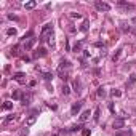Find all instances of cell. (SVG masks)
<instances>
[{"label":"cell","mask_w":136,"mask_h":136,"mask_svg":"<svg viewBox=\"0 0 136 136\" xmlns=\"http://www.w3.org/2000/svg\"><path fill=\"white\" fill-rule=\"evenodd\" d=\"M51 37H53V23H47L45 26H43L42 32H40L39 40L40 42H48Z\"/></svg>","instance_id":"1"},{"label":"cell","mask_w":136,"mask_h":136,"mask_svg":"<svg viewBox=\"0 0 136 136\" xmlns=\"http://www.w3.org/2000/svg\"><path fill=\"white\" fill-rule=\"evenodd\" d=\"M94 7H96V10H99V11H109V10H110V5L106 3V2H99V0L94 2Z\"/></svg>","instance_id":"2"},{"label":"cell","mask_w":136,"mask_h":136,"mask_svg":"<svg viewBox=\"0 0 136 136\" xmlns=\"http://www.w3.org/2000/svg\"><path fill=\"white\" fill-rule=\"evenodd\" d=\"M82 104H83L82 101H75L74 104H72V107H70V115H77L82 109Z\"/></svg>","instance_id":"3"},{"label":"cell","mask_w":136,"mask_h":136,"mask_svg":"<svg viewBox=\"0 0 136 136\" xmlns=\"http://www.w3.org/2000/svg\"><path fill=\"white\" fill-rule=\"evenodd\" d=\"M32 98H34V96H32L31 91L24 93L23 94V99H21V104H23V106H29V104H31V101H32Z\"/></svg>","instance_id":"4"},{"label":"cell","mask_w":136,"mask_h":136,"mask_svg":"<svg viewBox=\"0 0 136 136\" xmlns=\"http://www.w3.org/2000/svg\"><path fill=\"white\" fill-rule=\"evenodd\" d=\"M13 80L19 82V83H26V74L24 72H16V74H13Z\"/></svg>","instance_id":"5"},{"label":"cell","mask_w":136,"mask_h":136,"mask_svg":"<svg viewBox=\"0 0 136 136\" xmlns=\"http://www.w3.org/2000/svg\"><path fill=\"white\" fill-rule=\"evenodd\" d=\"M112 127H114V130H122V128H125V120H123V119H115V120H114V123H112Z\"/></svg>","instance_id":"6"},{"label":"cell","mask_w":136,"mask_h":136,"mask_svg":"<svg viewBox=\"0 0 136 136\" xmlns=\"http://www.w3.org/2000/svg\"><path fill=\"white\" fill-rule=\"evenodd\" d=\"M35 42H37V39H35V37L26 40V42H24V50H26V51H27V50H32V47L35 45Z\"/></svg>","instance_id":"7"},{"label":"cell","mask_w":136,"mask_h":136,"mask_svg":"<svg viewBox=\"0 0 136 136\" xmlns=\"http://www.w3.org/2000/svg\"><path fill=\"white\" fill-rule=\"evenodd\" d=\"M69 67H70V62L66 61V59H62L61 64L58 66V74H62V70H64V69H69Z\"/></svg>","instance_id":"8"},{"label":"cell","mask_w":136,"mask_h":136,"mask_svg":"<svg viewBox=\"0 0 136 136\" xmlns=\"http://www.w3.org/2000/svg\"><path fill=\"white\" fill-rule=\"evenodd\" d=\"M43 56H47V50H45V48H39V50L34 53V58H43Z\"/></svg>","instance_id":"9"},{"label":"cell","mask_w":136,"mask_h":136,"mask_svg":"<svg viewBox=\"0 0 136 136\" xmlns=\"http://www.w3.org/2000/svg\"><path fill=\"white\" fill-rule=\"evenodd\" d=\"M23 91H21V90H15V91H13V94H11V96H13V99H16V101H18V99H19V101H21V99H23Z\"/></svg>","instance_id":"10"},{"label":"cell","mask_w":136,"mask_h":136,"mask_svg":"<svg viewBox=\"0 0 136 136\" xmlns=\"http://www.w3.org/2000/svg\"><path fill=\"white\" fill-rule=\"evenodd\" d=\"M35 122H37V115H31V117H27V120H26V127H32Z\"/></svg>","instance_id":"11"},{"label":"cell","mask_w":136,"mask_h":136,"mask_svg":"<svg viewBox=\"0 0 136 136\" xmlns=\"http://www.w3.org/2000/svg\"><path fill=\"white\" fill-rule=\"evenodd\" d=\"M90 115H91V112H90V110H83V114L80 115V120H82V122L88 120V119H90Z\"/></svg>","instance_id":"12"},{"label":"cell","mask_w":136,"mask_h":136,"mask_svg":"<svg viewBox=\"0 0 136 136\" xmlns=\"http://www.w3.org/2000/svg\"><path fill=\"white\" fill-rule=\"evenodd\" d=\"M82 85H80V80H74V91H75V93H80V91H82Z\"/></svg>","instance_id":"13"},{"label":"cell","mask_w":136,"mask_h":136,"mask_svg":"<svg viewBox=\"0 0 136 136\" xmlns=\"http://www.w3.org/2000/svg\"><path fill=\"white\" fill-rule=\"evenodd\" d=\"M2 109H5V110H10V109H13V102H11V101H5L3 106H2Z\"/></svg>","instance_id":"14"},{"label":"cell","mask_w":136,"mask_h":136,"mask_svg":"<svg viewBox=\"0 0 136 136\" xmlns=\"http://www.w3.org/2000/svg\"><path fill=\"white\" fill-rule=\"evenodd\" d=\"M24 7H26V10H32L37 7V2H27V3H24Z\"/></svg>","instance_id":"15"},{"label":"cell","mask_w":136,"mask_h":136,"mask_svg":"<svg viewBox=\"0 0 136 136\" xmlns=\"http://www.w3.org/2000/svg\"><path fill=\"white\" fill-rule=\"evenodd\" d=\"M42 77H43V80L50 82L51 78H53V74H51V72H43V74H42Z\"/></svg>","instance_id":"16"},{"label":"cell","mask_w":136,"mask_h":136,"mask_svg":"<svg viewBox=\"0 0 136 136\" xmlns=\"http://www.w3.org/2000/svg\"><path fill=\"white\" fill-rule=\"evenodd\" d=\"M82 45H83V42H77V43L74 45V48H72V51H74V53L80 51V50H82Z\"/></svg>","instance_id":"17"},{"label":"cell","mask_w":136,"mask_h":136,"mask_svg":"<svg viewBox=\"0 0 136 136\" xmlns=\"http://www.w3.org/2000/svg\"><path fill=\"white\" fill-rule=\"evenodd\" d=\"M18 119V115H15V114H10V115L5 119V123H10V122H13V120H16Z\"/></svg>","instance_id":"18"},{"label":"cell","mask_w":136,"mask_h":136,"mask_svg":"<svg viewBox=\"0 0 136 136\" xmlns=\"http://www.w3.org/2000/svg\"><path fill=\"white\" fill-rule=\"evenodd\" d=\"M11 54H13V56H18V54H19V45L11 47Z\"/></svg>","instance_id":"19"},{"label":"cell","mask_w":136,"mask_h":136,"mask_svg":"<svg viewBox=\"0 0 136 136\" xmlns=\"http://www.w3.org/2000/svg\"><path fill=\"white\" fill-rule=\"evenodd\" d=\"M69 93H70V86H69V85H62V94H64V96H67Z\"/></svg>","instance_id":"20"},{"label":"cell","mask_w":136,"mask_h":136,"mask_svg":"<svg viewBox=\"0 0 136 136\" xmlns=\"http://www.w3.org/2000/svg\"><path fill=\"white\" fill-rule=\"evenodd\" d=\"M99 112H101V109H99V107H96V110H94V115H93V120H94V122H98V120H99Z\"/></svg>","instance_id":"21"},{"label":"cell","mask_w":136,"mask_h":136,"mask_svg":"<svg viewBox=\"0 0 136 136\" xmlns=\"http://www.w3.org/2000/svg\"><path fill=\"white\" fill-rule=\"evenodd\" d=\"M82 128H83V125H74V127L69 128V131H78V130H82Z\"/></svg>","instance_id":"22"},{"label":"cell","mask_w":136,"mask_h":136,"mask_svg":"<svg viewBox=\"0 0 136 136\" xmlns=\"http://www.w3.org/2000/svg\"><path fill=\"white\" fill-rule=\"evenodd\" d=\"M110 94H112L114 98H119V96H122V91H120V90H112Z\"/></svg>","instance_id":"23"},{"label":"cell","mask_w":136,"mask_h":136,"mask_svg":"<svg viewBox=\"0 0 136 136\" xmlns=\"http://www.w3.org/2000/svg\"><path fill=\"white\" fill-rule=\"evenodd\" d=\"M96 94H98L99 98H101V96H104V94H106L104 88H102V86H99V88H98V91H96Z\"/></svg>","instance_id":"24"},{"label":"cell","mask_w":136,"mask_h":136,"mask_svg":"<svg viewBox=\"0 0 136 136\" xmlns=\"http://www.w3.org/2000/svg\"><path fill=\"white\" fill-rule=\"evenodd\" d=\"M80 31H82V32H86V31H88V21H85V23H83V26L80 27Z\"/></svg>","instance_id":"25"},{"label":"cell","mask_w":136,"mask_h":136,"mask_svg":"<svg viewBox=\"0 0 136 136\" xmlns=\"http://www.w3.org/2000/svg\"><path fill=\"white\" fill-rule=\"evenodd\" d=\"M120 53H122V50H117V53L112 56V61H117V59L120 58Z\"/></svg>","instance_id":"26"},{"label":"cell","mask_w":136,"mask_h":136,"mask_svg":"<svg viewBox=\"0 0 136 136\" xmlns=\"http://www.w3.org/2000/svg\"><path fill=\"white\" fill-rule=\"evenodd\" d=\"M7 34L8 35H16V29H15V27H10V29L7 31Z\"/></svg>","instance_id":"27"},{"label":"cell","mask_w":136,"mask_h":136,"mask_svg":"<svg viewBox=\"0 0 136 136\" xmlns=\"http://www.w3.org/2000/svg\"><path fill=\"white\" fill-rule=\"evenodd\" d=\"M90 135H91V130L90 128H85L83 131H82V136H90Z\"/></svg>","instance_id":"28"},{"label":"cell","mask_w":136,"mask_h":136,"mask_svg":"<svg viewBox=\"0 0 136 136\" xmlns=\"http://www.w3.org/2000/svg\"><path fill=\"white\" fill-rule=\"evenodd\" d=\"M70 18H74V19L77 18V19H80V18H82V15H80V13H70Z\"/></svg>","instance_id":"29"},{"label":"cell","mask_w":136,"mask_h":136,"mask_svg":"<svg viewBox=\"0 0 136 136\" xmlns=\"http://www.w3.org/2000/svg\"><path fill=\"white\" fill-rule=\"evenodd\" d=\"M135 82H136V75L131 74V75H130V85H131V83H135Z\"/></svg>","instance_id":"30"},{"label":"cell","mask_w":136,"mask_h":136,"mask_svg":"<svg viewBox=\"0 0 136 136\" xmlns=\"http://www.w3.org/2000/svg\"><path fill=\"white\" fill-rule=\"evenodd\" d=\"M27 133H29V130H27V127H24V130H21V135H23V136H26Z\"/></svg>","instance_id":"31"},{"label":"cell","mask_w":136,"mask_h":136,"mask_svg":"<svg viewBox=\"0 0 136 136\" xmlns=\"http://www.w3.org/2000/svg\"><path fill=\"white\" fill-rule=\"evenodd\" d=\"M8 19H15V21H16V19H18V18H16L15 15H8Z\"/></svg>","instance_id":"32"},{"label":"cell","mask_w":136,"mask_h":136,"mask_svg":"<svg viewBox=\"0 0 136 136\" xmlns=\"http://www.w3.org/2000/svg\"><path fill=\"white\" fill-rule=\"evenodd\" d=\"M131 23H133V24H136V18H133V19H131Z\"/></svg>","instance_id":"33"}]
</instances>
